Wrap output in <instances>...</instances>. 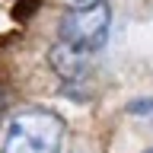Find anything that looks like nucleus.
<instances>
[{
  "instance_id": "0eeeda50",
  "label": "nucleus",
  "mask_w": 153,
  "mask_h": 153,
  "mask_svg": "<svg viewBox=\"0 0 153 153\" xmlns=\"http://www.w3.org/2000/svg\"><path fill=\"white\" fill-rule=\"evenodd\" d=\"M150 118H153V115H150Z\"/></svg>"
},
{
  "instance_id": "f257e3e1",
  "label": "nucleus",
  "mask_w": 153,
  "mask_h": 153,
  "mask_svg": "<svg viewBox=\"0 0 153 153\" xmlns=\"http://www.w3.org/2000/svg\"><path fill=\"white\" fill-rule=\"evenodd\" d=\"M64 143V121L51 108H22L7 121L0 153H57Z\"/></svg>"
},
{
  "instance_id": "7ed1b4c3",
  "label": "nucleus",
  "mask_w": 153,
  "mask_h": 153,
  "mask_svg": "<svg viewBox=\"0 0 153 153\" xmlns=\"http://www.w3.org/2000/svg\"><path fill=\"white\" fill-rule=\"evenodd\" d=\"M48 61H51V67H54L64 80H83L86 70H89V57L76 54V51H70V48H64V45H54V48H51Z\"/></svg>"
},
{
  "instance_id": "423d86ee",
  "label": "nucleus",
  "mask_w": 153,
  "mask_h": 153,
  "mask_svg": "<svg viewBox=\"0 0 153 153\" xmlns=\"http://www.w3.org/2000/svg\"><path fill=\"white\" fill-rule=\"evenodd\" d=\"M76 3H86V0H76Z\"/></svg>"
},
{
  "instance_id": "f03ea898",
  "label": "nucleus",
  "mask_w": 153,
  "mask_h": 153,
  "mask_svg": "<svg viewBox=\"0 0 153 153\" xmlns=\"http://www.w3.org/2000/svg\"><path fill=\"white\" fill-rule=\"evenodd\" d=\"M108 26H112L108 3L105 0H93V3L67 10L61 16L57 38H61L64 48H70V51H76L83 57H93L108 45Z\"/></svg>"
},
{
  "instance_id": "39448f33",
  "label": "nucleus",
  "mask_w": 153,
  "mask_h": 153,
  "mask_svg": "<svg viewBox=\"0 0 153 153\" xmlns=\"http://www.w3.org/2000/svg\"><path fill=\"white\" fill-rule=\"evenodd\" d=\"M143 153H153V147H150V150H143Z\"/></svg>"
},
{
  "instance_id": "20e7f679",
  "label": "nucleus",
  "mask_w": 153,
  "mask_h": 153,
  "mask_svg": "<svg viewBox=\"0 0 153 153\" xmlns=\"http://www.w3.org/2000/svg\"><path fill=\"white\" fill-rule=\"evenodd\" d=\"M128 112L131 115H153V99H134V102H128Z\"/></svg>"
}]
</instances>
